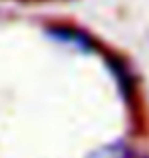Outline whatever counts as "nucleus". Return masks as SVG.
Segmentation results:
<instances>
[{
	"label": "nucleus",
	"instance_id": "obj_1",
	"mask_svg": "<svg viewBox=\"0 0 149 158\" xmlns=\"http://www.w3.org/2000/svg\"><path fill=\"white\" fill-rule=\"evenodd\" d=\"M53 39L61 41V43H68V45L80 49V52H96V43L92 41L90 35H86L84 31L78 29H69V27H51L47 31Z\"/></svg>",
	"mask_w": 149,
	"mask_h": 158
},
{
	"label": "nucleus",
	"instance_id": "obj_3",
	"mask_svg": "<svg viewBox=\"0 0 149 158\" xmlns=\"http://www.w3.org/2000/svg\"><path fill=\"white\" fill-rule=\"evenodd\" d=\"M88 158H133V150L123 140H119V142H112V144H106V146L94 150Z\"/></svg>",
	"mask_w": 149,
	"mask_h": 158
},
{
	"label": "nucleus",
	"instance_id": "obj_2",
	"mask_svg": "<svg viewBox=\"0 0 149 158\" xmlns=\"http://www.w3.org/2000/svg\"><path fill=\"white\" fill-rule=\"evenodd\" d=\"M106 62H108L110 72H112L115 78H116V84H119L120 94H123L125 99H131L133 93H135V80H133V76L129 74V68H127L119 58H108Z\"/></svg>",
	"mask_w": 149,
	"mask_h": 158
}]
</instances>
